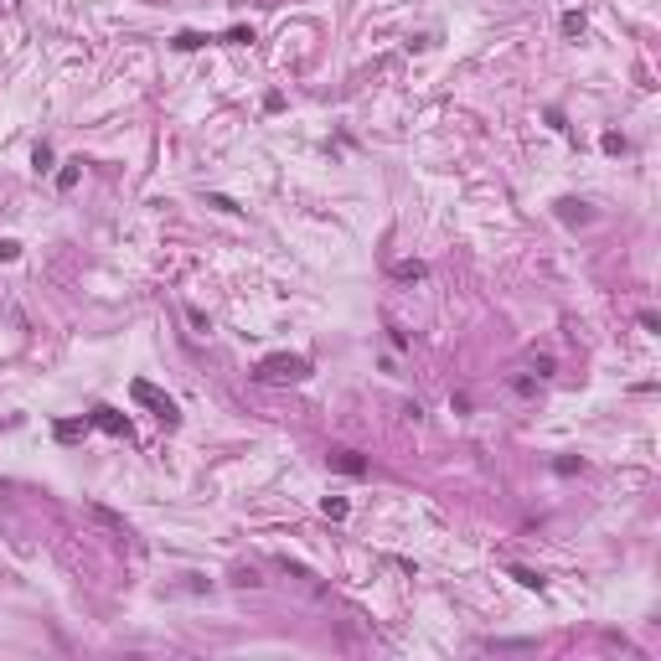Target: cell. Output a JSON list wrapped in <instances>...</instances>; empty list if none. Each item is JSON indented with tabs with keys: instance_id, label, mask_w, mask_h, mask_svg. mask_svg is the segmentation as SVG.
<instances>
[{
	"instance_id": "d6986e66",
	"label": "cell",
	"mask_w": 661,
	"mask_h": 661,
	"mask_svg": "<svg viewBox=\"0 0 661 661\" xmlns=\"http://www.w3.org/2000/svg\"><path fill=\"white\" fill-rule=\"evenodd\" d=\"M223 41H233V47H243V41H253V31H243V26H233V31H228Z\"/></svg>"
},
{
	"instance_id": "2e32d148",
	"label": "cell",
	"mask_w": 661,
	"mask_h": 661,
	"mask_svg": "<svg viewBox=\"0 0 661 661\" xmlns=\"http://www.w3.org/2000/svg\"><path fill=\"white\" fill-rule=\"evenodd\" d=\"M553 470H558V475H574V470H584V465H579L574 455H558V460H553Z\"/></svg>"
},
{
	"instance_id": "5bb4252c",
	"label": "cell",
	"mask_w": 661,
	"mask_h": 661,
	"mask_svg": "<svg viewBox=\"0 0 661 661\" xmlns=\"http://www.w3.org/2000/svg\"><path fill=\"white\" fill-rule=\"evenodd\" d=\"M600 145L610 150V156H625V150H630V145H625V135H615V129H610V135H605Z\"/></svg>"
},
{
	"instance_id": "9a60e30c",
	"label": "cell",
	"mask_w": 661,
	"mask_h": 661,
	"mask_svg": "<svg viewBox=\"0 0 661 661\" xmlns=\"http://www.w3.org/2000/svg\"><path fill=\"white\" fill-rule=\"evenodd\" d=\"M207 207H217V212H238V202H233V196H223V191H212V196H207Z\"/></svg>"
},
{
	"instance_id": "ac0fdd59",
	"label": "cell",
	"mask_w": 661,
	"mask_h": 661,
	"mask_svg": "<svg viewBox=\"0 0 661 661\" xmlns=\"http://www.w3.org/2000/svg\"><path fill=\"white\" fill-rule=\"evenodd\" d=\"M186 321H191V326H196V330H202V336H207V330H212V321H207V316H202V311H196V305H186Z\"/></svg>"
},
{
	"instance_id": "ffe728a7",
	"label": "cell",
	"mask_w": 661,
	"mask_h": 661,
	"mask_svg": "<svg viewBox=\"0 0 661 661\" xmlns=\"http://www.w3.org/2000/svg\"><path fill=\"white\" fill-rule=\"evenodd\" d=\"M0 491H6V475H0Z\"/></svg>"
},
{
	"instance_id": "e0dca14e",
	"label": "cell",
	"mask_w": 661,
	"mask_h": 661,
	"mask_svg": "<svg viewBox=\"0 0 661 661\" xmlns=\"http://www.w3.org/2000/svg\"><path fill=\"white\" fill-rule=\"evenodd\" d=\"M11 258H21V243L16 238H0V263H11Z\"/></svg>"
},
{
	"instance_id": "7a4b0ae2",
	"label": "cell",
	"mask_w": 661,
	"mask_h": 661,
	"mask_svg": "<svg viewBox=\"0 0 661 661\" xmlns=\"http://www.w3.org/2000/svg\"><path fill=\"white\" fill-rule=\"evenodd\" d=\"M129 398H135V403H145V408L156 413V418H161L166 429H176V424H181V408H176V398H166V393H161L156 383L135 378V383H129Z\"/></svg>"
},
{
	"instance_id": "5b68a950",
	"label": "cell",
	"mask_w": 661,
	"mask_h": 661,
	"mask_svg": "<svg viewBox=\"0 0 661 661\" xmlns=\"http://www.w3.org/2000/svg\"><path fill=\"white\" fill-rule=\"evenodd\" d=\"M207 41H212V36H202V31H176L171 47H176V52H196V47H207Z\"/></svg>"
},
{
	"instance_id": "277c9868",
	"label": "cell",
	"mask_w": 661,
	"mask_h": 661,
	"mask_svg": "<svg viewBox=\"0 0 661 661\" xmlns=\"http://www.w3.org/2000/svg\"><path fill=\"white\" fill-rule=\"evenodd\" d=\"M326 460H330V470H341V475H362V470H367V460H362L357 450H330Z\"/></svg>"
},
{
	"instance_id": "7c38bea8",
	"label": "cell",
	"mask_w": 661,
	"mask_h": 661,
	"mask_svg": "<svg viewBox=\"0 0 661 661\" xmlns=\"http://www.w3.org/2000/svg\"><path fill=\"white\" fill-rule=\"evenodd\" d=\"M31 166H36V171H47V166H52V145H47V140L31 150Z\"/></svg>"
},
{
	"instance_id": "52a82bcc",
	"label": "cell",
	"mask_w": 661,
	"mask_h": 661,
	"mask_svg": "<svg viewBox=\"0 0 661 661\" xmlns=\"http://www.w3.org/2000/svg\"><path fill=\"white\" fill-rule=\"evenodd\" d=\"M88 429H94L88 418H62V424H57L52 434H57V439H78V434H88Z\"/></svg>"
},
{
	"instance_id": "6da1fadb",
	"label": "cell",
	"mask_w": 661,
	"mask_h": 661,
	"mask_svg": "<svg viewBox=\"0 0 661 661\" xmlns=\"http://www.w3.org/2000/svg\"><path fill=\"white\" fill-rule=\"evenodd\" d=\"M253 378L258 383H305L311 378V357H300V351H274V357L258 362Z\"/></svg>"
},
{
	"instance_id": "ba28073f",
	"label": "cell",
	"mask_w": 661,
	"mask_h": 661,
	"mask_svg": "<svg viewBox=\"0 0 661 661\" xmlns=\"http://www.w3.org/2000/svg\"><path fill=\"white\" fill-rule=\"evenodd\" d=\"M78 171H83V161H68V166L57 171V186H62V191H73V186H78Z\"/></svg>"
},
{
	"instance_id": "8992f818",
	"label": "cell",
	"mask_w": 661,
	"mask_h": 661,
	"mask_svg": "<svg viewBox=\"0 0 661 661\" xmlns=\"http://www.w3.org/2000/svg\"><path fill=\"white\" fill-rule=\"evenodd\" d=\"M429 269H424V263H418V258H403V263H393V279H403V284H413V279H424Z\"/></svg>"
},
{
	"instance_id": "30bf717a",
	"label": "cell",
	"mask_w": 661,
	"mask_h": 661,
	"mask_svg": "<svg viewBox=\"0 0 661 661\" xmlns=\"http://www.w3.org/2000/svg\"><path fill=\"white\" fill-rule=\"evenodd\" d=\"M558 212H563V223H589L584 202H558Z\"/></svg>"
},
{
	"instance_id": "3957f363",
	"label": "cell",
	"mask_w": 661,
	"mask_h": 661,
	"mask_svg": "<svg viewBox=\"0 0 661 661\" xmlns=\"http://www.w3.org/2000/svg\"><path fill=\"white\" fill-rule=\"evenodd\" d=\"M88 424H94V429H104V434H135V429H129V413H119V408H109V403H99L94 413H88Z\"/></svg>"
},
{
	"instance_id": "9c48e42d",
	"label": "cell",
	"mask_w": 661,
	"mask_h": 661,
	"mask_svg": "<svg viewBox=\"0 0 661 661\" xmlns=\"http://www.w3.org/2000/svg\"><path fill=\"white\" fill-rule=\"evenodd\" d=\"M321 512H326L330 522H346V501H341V496H326V501H321Z\"/></svg>"
},
{
	"instance_id": "8fae6325",
	"label": "cell",
	"mask_w": 661,
	"mask_h": 661,
	"mask_svg": "<svg viewBox=\"0 0 661 661\" xmlns=\"http://www.w3.org/2000/svg\"><path fill=\"white\" fill-rule=\"evenodd\" d=\"M512 579H517L522 589H543V574H533V568H512Z\"/></svg>"
},
{
	"instance_id": "4fadbf2b",
	"label": "cell",
	"mask_w": 661,
	"mask_h": 661,
	"mask_svg": "<svg viewBox=\"0 0 661 661\" xmlns=\"http://www.w3.org/2000/svg\"><path fill=\"white\" fill-rule=\"evenodd\" d=\"M563 36H584V16H579V11L563 16Z\"/></svg>"
}]
</instances>
